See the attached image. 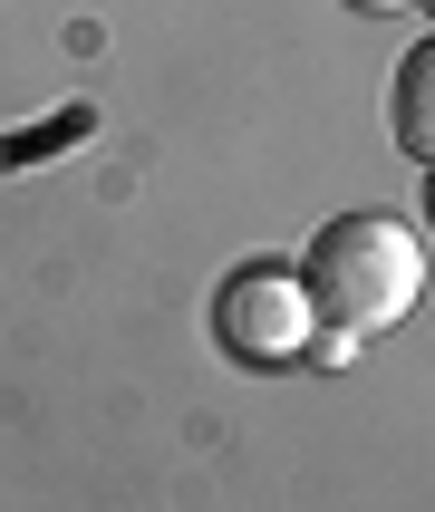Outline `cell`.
<instances>
[{"instance_id":"1","label":"cell","mask_w":435,"mask_h":512,"mask_svg":"<svg viewBox=\"0 0 435 512\" xmlns=\"http://www.w3.org/2000/svg\"><path fill=\"white\" fill-rule=\"evenodd\" d=\"M426 290V261H416V232L397 213H329L300 252V300H310V329H348L368 339L387 319L416 310Z\"/></svg>"},{"instance_id":"2","label":"cell","mask_w":435,"mask_h":512,"mask_svg":"<svg viewBox=\"0 0 435 512\" xmlns=\"http://www.w3.org/2000/svg\"><path fill=\"white\" fill-rule=\"evenodd\" d=\"M213 339H223L232 368H290L300 348H310V300H300V271H232L213 290Z\"/></svg>"},{"instance_id":"3","label":"cell","mask_w":435,"mask_h":512,"mask_svg":"<svg viewBox=\"0 0 435 512\" xmlns=\"http://www.w3.org/2000/svg\"><path fill=\"white\" fill-rule=\"evenodd\" d=\"M387 136H397V155L435 165V39H416L397 58V78H387Z\"/></svg>"},{"instance_id":"4","label":"cell","mask_w":435,"mask_h":512,"mask_svg":"<svg viewBox=\"0 0 435 512\" xmlns=\"http://www.w3.org/2000/svg\"><path fill=\"white\" fill-rule=\"evenodd\" d=\"M97 116L87 107H68V116H49L39 136H0V174H20V165H49V145H68V136H87Z\"/></svg>"},{"instance_id":"5","label":"cell","mask_w":435,"mask_h":512,"mask_svg":"<svg viewBox=\"0 0 435 512\" xmlns=\"http://www.w3.org/2000/svg\"><path fill=\"white\" fill-rule=\"evenodd\" d=\"M348 10H368V20H387V10H406V0H348Z\"/></svg>"},{"instance_id":"6","label":"cell","mask_w":435,"mask_h":512,"mask_svg":"<svg viewBox=\"0 0 435 512\" xmlns=\"http://www.w3.org/2000/svg\"><path fill=\"white\" fill-rule=\"evenodd\" d=\"M416 223H426V232H435V174H426V213H416Z\"/></svg>"},{"instance_id":"7","label":"cell","mask_w":435,"mask_h":512,"mask_svg":"<svg viewBox=\"0 0 435 512\" xmlns=\"http://www.w3.org/2000/svg\"><path fill=\"white\" fill-rule=\"evenodd\" d=\"M426 10H435V0H426Z\"/></svg>"}]
</instances>
